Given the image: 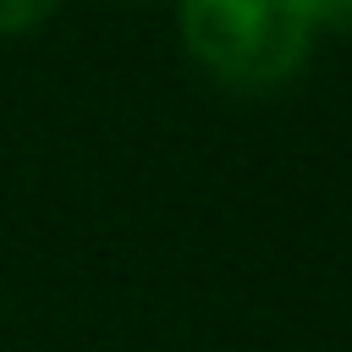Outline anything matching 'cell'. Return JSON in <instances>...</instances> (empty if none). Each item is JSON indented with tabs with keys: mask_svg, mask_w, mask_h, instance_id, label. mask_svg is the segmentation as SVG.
<instances>
[{
	"mask_svg": "<svg viewBox=\"0 0 352 352\" xmlns=\"http://www.w3.org/2000/svg\"><path fill=\"white\" fill-rule=\"evenodd\" d=\"M302 0H182V38L209 77L242 94L280 88L308 60Z\"/></svg>",
	"mask_w": 352,
	"mask_h": 352,
	"instance_id": "cell-1",
	"label": "cell"
},
{
	"mask_svg": "<svg viewBox=\"0 0 352 352\" xmlns=\"http://www.w3.org/2000/svg\"><path fill=\"white\" fill-rule=\"evenodd\" d=\"M55 6H60V0H0V38L38 28V22H44Z\"/></svg>",
	"mask_w": 352,
	"mask_h": 352,
	"instance_id": "cell-2",
	"label": "cell"
},
{
	"mask_svg": "<svg viewBox=\"0 0 352 352\" xmlns=\"http://www.w3.org/2000/svg\"><path fill=\"white\" fill-rule=\"evenodd\" d=\"M302 6H308V22H314V28L352 33V0H302Z\"/></svg>",
	"mask_w": 352,
	"mask_h": 352,
	"instance_id": "cell-3",
	"label": "cell"
}]
</instances>
